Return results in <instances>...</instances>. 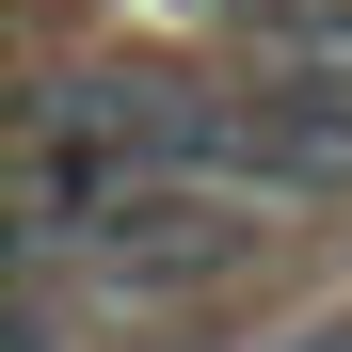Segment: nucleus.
Returning <instances> with one entry per match:
<instances>
[{
	"instance_id": "obj_1",
	"label": "nucleus",
	"mask_w": 352,
	"mask_h": 352,
	"mask_svg": "<svg viewBox=\"0 0 352 352\" xmlns=\"http://www.w3.org/2000/svg\"><path fill=\"white\" fill-rule=\"evenodd\" d=\"M336 352H352V336H336Z\"/></svg>"
}]
</instances>
